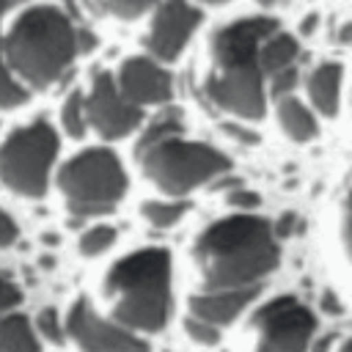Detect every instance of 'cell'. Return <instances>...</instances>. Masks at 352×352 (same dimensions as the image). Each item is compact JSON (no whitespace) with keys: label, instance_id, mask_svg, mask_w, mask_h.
<instances>
[{"label":"cell","instance_id":"obj_1","mask_svg":"<svg viewBox=\"0 0 352 352\" xmlns=\"http://www.w3.org/2000/svg\"><path fill=\"white\" fill-rule=\"evenodd\" d=\"M195 292L258 289L280 264V239L261 214H223L204 226L190 245Z\"/></svg>","mask_w":352,"mask_h":352},{"label":"cell","instance_id":"obj_14","mask_svg":"<svg viewBox=\"0 0 352 352\" xmlns=\"http://www.w3.org/2000/svg\"><path fill=\"white\" fill-rule=\"evenodd\" d=\"M341 85H344V66L338 60H319L302 74V91L308 96V107L319 118H336L341 110Z\"/></svg>","mask_w":352,"mask_h":352},{"label":"cell","instance_id":"obj_6","mask_svg":"<svg viewBox=\"0 0 352 352\" xmlns=\"http://www.w3.org/2000/svg\"><path fill=\"white\" fill-rule=\"evenodd\" d=\"M58 187L74 217H99L118 206L129 179L113 148L91 146L63 162Z\"/></svg>","mask_w":352,"mask_h":352},{"label":"cell","instance_id":"obj_34","mask_svg":"<svg viewBox=\"0 0 352 352\" xmlns=\"http://www.w3.org/2000/svg\"><path fill=\"white\" fill-rule=\"evenodd\" d=\"M322 305H324L327 314H341V305H338L336 294H324V297H322Z\"/></svg>","mask_w":352,"mask_h":352},{"label":"cell","instance_id":"obj_23","mask_svg":"<svg viewBox=\"0 0 352 352\" xmlns=\"http://www.w3.org/2000/svg\"><path fill=\"white\" fill-rule=\"evenodd\" d=\"M36 330H38L47 341H52V344H63V338H66V330H63L60 316H58L55 308L38 311V316H36Z\"/></svg>","mask_w":352,"mask_h":352},{"label":"cell","instance_id":"obj_17","mask_svg":"<svg viewBox=\"0 0 352 352\" xmlns=\"http://www.w3.org/2000/svg\"><path fill=\"white\" fill-rule=\"evenodd\" d=\"M0 352H41L28 316L22 314L0 316Z\"/></svg>","mask_w":352,"mask_h":352},{"label":"cell","instance_id":"obj_20","mask_svg":"<svg viewBox=\"0 0 352 352\" xmlns=\"http://www.w3.org/2000/svg\"><path fill=\"white\" fill-rule=\"evenodd\" d=\"M116 236H118V231L113 226L96 223V226H91V228L82 231V236H80V253L88 256V258L102 256V253H107L116 245Z\"/></svg>","mask_w":352,"mask_h":352},{"label":"cell","instance_id":"obj_11","mask_svg":"<svg viewBox=\"0 0 352 352\" xmlns=\"http://www.w3.org/2000/svg\"><path fill=\"white\" fill-rule=\"evenodd\" d=\"M85 118L104 140H121L143 124V110L118 94L110 72H96L85 94Z\"/></svg>","mask_w":352,"mask_h":352},{"label":"cell","instance_id":"obj_13","mask_svg":"<svg viewBox=\"0 0 352 352\" xmlns=\"http://www.w3.org/2000/svg\"><path fill=\"white\" fill-rule=\"evenodd\" d=\"M258 289H236V292H192L187 297V316L201 319L217 330L236 322L258 297Z\"/></svg>","mask_w":352,"mask_h":352},{"label":"cell","instance_id":"obj_30","mask_svg":"<svg viewBox=\"0 0 352 352\" xmlns=\"http://www.w3.org/2000/svg\"><path fill=\"white\" fill-rule=\"evenodd\" d=\"M333 344H336V333H324V336H314V341H311V346H308V352H336V349H333Z\"/></svg>","mask_w":352,"mask_h":352},{"label":"cell","instance_id":"obj_16","mask_svg":"<svg viewBox=\"0 0 352 352\" xmlns=\"http://www.w3.org/2000/svg\"><path fill=\"white\" fill-rule=\"evenodd\" d=\"M297 60H300V38L283 28H275L258 47V66H261L264 82L267 77L297 66Z\"/></svg>","mask_w":352,"mask_h":352},{"label":"cell","instance_id":"obj_21","mask_svg":"<svg viewBox=\"0 0 352 352\" xmlns=\"http://www.w3.org/2000/svg\"><path fill=\"white\" fill-rule=\"evenodd\" d=\"M182 330H184V336L192 341V344H198V346H217L220 341H223V330H217V327H212V324H206V322H201V319H192V316H187L184 314V319H182Z\"/></svg>","mask_w":352,"mask_h":352},{"label":"cell","instance_id":"obj_7","mask_svg":"<svg viewBox=\"0 0 352 352\" xmlns=\"http://www.w3.org/2000/svg\"><path fill=\"white\" fill-rule=\"evenodd\" d=\"M58 154V135L47 121H30L14 129L0 148V179L19 195L38 198L47 192L50 170Z\"/></svg>","mask_w":352,"mask_h":352},{"label":"cell","instance_id":"obj_26","mask_svg":"<svg viewBox=\"0 0 352 352\" xmlns=\"http://www.w3.org/2000/svg\"><path fill=\"white\" fill-rule=\"evenodd\" d=\"M94 11H102V14H110L118 19H138L151 11V3H99V6H94Z\"/></svg>","mask_w":352,"mask_h":352},{"label":"cell","instance_id":"obj_36","mask_svg":"<svg viewBox=\"0 0 352 352\" xmlns=\"http://www.w3.org/2000/svg\"><path fill=\"white\" fill-rule=\"evenodd\" d=\"M3 14H6V6H0V16H3Z\"/></svg>","mask_w":352,"mask_h":352},{"label":"cell","instance_id":"obj_35","mask_svg":"<svg viewBox=\"0 0 352 352\" xmlns=\"http://www.w3.org/2000/svg\"><path fill=\"white\" fill-rule=\"evenodd\" d=\"M336 352H352V338H346V341H341V344L336 346Z\"/></svg>","mask_w":352,"mask_h":352},{"label":"cell","instance_id":"obj_18","mask_svg":"<svg viewBox=\"0 0 352 352\" xmlns=\"http://www.w3.org/2000/svg\"><path fill=\"white\" fill-rule=\"evenodd\" d=\"M190 212V201H173V198H148L140 204V214L154 228H173L184 220Z\"/></svg>","mask_w":352,"mask_h":352},{"label":"cell","instance_id":"obj_3","mask_svg":"<svg viewBox=\"0 0 352 352\" xmlns=\"http://www.w3.org/2000/svg\"><path fill=\"white\" fill-rule=\"evenodd\" d=\"M135 160L146 182L173 201H187L190 192L209 187L231 170V160L220 148L184 138L179 107H165L146 124L135 143Z\"/></svg>","mask_w":352,"mask_h":352},{"label":"cell","instance_id":"obj_33","mask_svg":"<svg viewBox=\"0 0 352 352\" xmlns=\"http://www.w3.org/2000/svg\"><path fill=\"white\" fill-rule=\"evenodd\" d=\"M336 41H338V44H352V19L341 22V28H338V33H336Z\"/></svg>","mask_w":352,"mask_h":352},{"label":"cell","instance_id":"obj_10","mask_svg":"<svg viewBox=\"0 0 352 352\" xmlns=\"http://www.w3.org/2000/svg\"><path fill=\"white\" fill-rule=\"evenodd\" d=\"M63 330L82 352H151L143 336H135L121 324H116L113 319H104L102 314L94 311V305L85 297H80L69 308Z\"/></svg>","mask_w":352,"mask_h":352},{"label":"cell","instance_id":"obj_24","mask_svg":"<svg viewBox=\"0 0 352 352\" xmlns=\"http://www.w3.org/2000/svg\"><path fill=\"white\" fill-rule=\"evenodd\" d=\"M338 239H341V250L346 256V261L352 264V190L344 195L341 201V212H338Z\"/></svg>","mask_w":352,"mask_h":352},{"label":"cell","instance_id":"obj_31","mask_svg":"<svg viewBox=\"0 0 352 352\" xmlns=\"http://www.w3.org/2000/svg\"><path fill=\"white\" fill-rule=\"evenodd\" d=\"M94 44H96V36L88 28H80L77 25V52H91Z\"/></svg>","mask_w":352,"mask_h":352},{"label":"cell","instance_id":"obj_22","mask_svg":"<svg viewBox=\"0 0 352 352\" xmlns=\"http://www.w3.org/2000/svg\"><path fill=\"white\" fill-rule=\"evenodd\" d=\"M28 99V91L14 80V74L8 72L6 60L0 58V107H16Z\"/></svg>","mask_w":352,"mask_h":352},{"label":"cell","instance_id":"obj_29","mask_svg":"<svg viewBox=\"0 0 352 352\" xmlns=\"http://www.w3.org/2000/svg\"><path fill=\"white\" fill-rule=\"evenodd\" d=\"M19 289L11 283V280H0V311H6V308H14L16 302H19Z\"/></svg>","mask_w":352,"mask_h":352},{"label":"cell","instance_id":"obj_2","mask_svg":"<svg viewBox=\"0 0 352 352\" xmlns=\"http://www.w3.org/2000/svg\"><path fill=\"white\" fill-rule=\"evenodd\" d=\"M280 28L270 14L231 19L209 36V63L201 77V96L231 121H258L267 113V88L258 66L261 41Z\"/></svg>","mask_w":352,"mask_h":352},{"label":"cell","instance_id":"obj_28","mask_svg":"<svg viewBox=\"0 0 352 352\" xmlns=\"http://www.w3.org/2000/svg\"><path fill=\"white\" fill-rule=\"evenodd\" d=\"M14 239H16V223H14L11 214H6V212L0 209V248L11 245Z\"/></svg>","mask_w":352,"mask_h":352},{"label":"cell","instance_id":"obj_32","mask_svg":"<svg viewBox=\"0 0 352 352\" xmlns=\"http://www.w3.org/2000/svg\"><path fill=\"white\" fill-rule=\"evenodd\" d=\"M316 22H319V14H316V11L305 14L302 22H300V33H302V36H311V33L316 30Z\"/></svg>","mask_w":352,"mask_h":352},{"label":"cell","instance_id":"obj_8","mask_svg":"<svg viewBox=\"0 0 352 352\" xmlns=\"http://www.w3.org/2000/svg\"><path fill=\"white\" fill-rule=\"evenodd\" d=\"M316 327L314 308L294 294H278L261 302L248 319L253 336L250 352H308Z\"/></svg>","mask_w":352,"mask_h":352},{"label":"cell","instance_id":"obj_9","mask_svg":"<svg viewBox=\"0 0 352 352\" xmlns=\"http://www.w3.org/2000/svg\"><path fill=\"white\" fill-rule=\"evenodd\" d=\"M204 22V11L190 3H157L148 11L143 36L146 55L157 63H176Z\"/></svg>","mask_w":352,"mask_h":352},{"label":"cell","instance_id":"obj_12","mask_svg":"<svg viewBox=\"0 0 352 352\" xmlns=\"http://www.w3.org/2000/svg\"><path fill=\"white\" fill-rule=\"evenodd\" d=\"M113 80H116L118 94L138 110L165 107L173 99V74L168 72V66L151 60L148 55L124 58Z\"/></svg>","mask_w":352,"mask_h":352},{"label":"cell","instance_id":"obj_25","mask_svg":"<svg viewBox=\"0 0 352 352\" xmlns=\"http://www.w3.org/2000/svg\"><path fill=\"white\" fill-rule=\"evenodd\" d=\"M226 201H228V206L234 209V212H239V214H256V209H258V204H261V198H258V192L256 190H250V187H236V190H231V192H226Z\"/></svg>","mask_w":352,"mask_h":352},{"label":"cell","instance_id":"obj_27","mask_svg":"<svg viewBox=\"0 0 352 352\" xmlns=\"http://www.w3.org/2000/svg\"><path fill=\"white\" fill-rule=\"evenodd\" d=\"M220 129H223L231 140H236V143H242V146H256V143H258V132L250 129V126H245L242 121L226 118V121H220Z\"/></svg>","mask_w":352,"mask_h":352},{"label":"cell","instance_id":"obj_4","mask_svg":"<svg viewBox=\"0 0 352 352\" xmlns=\"http://www.w3.org/2000/svg\"><path fill=\"white\" fill-rule=\"evenodd\" d=\"M102 292L110 319L124 330L143 336L160 333L173 311V261L165 248H140L121 256L104 275Z\"/></svg>","mask_w":352,"mask_h":352},{"label":"cell","instance_id":"obj_19","mask_svg":"<svg viewBox=\"0 0 352 352\" xmlns=\"http://www.w3.org/2000/svg\"><path fill=\"white\" fill-rule=\"evenodd\" d=\"M60 124H63V132L72 135V138H82V135H85V129H88V118H85V94L72 91V94L63 99Z\"/></svg>","mask_w":352,"mask_h":352},{"label":"cell","instance_id":"obj_5","mask_svg":"<svg viewBox=\"0 0 352 352\" xmlns=\"http://www.w3.org/2000/svg\"><path fill=\"white\" fill-rule=\"evenodd\" d=\"M77 55V25L63 8L33 6L16 16L6 38V58L33 88L58 82Z\"/></svg>","mask_w":352,"mask_h":352},{"label":"cell","instance_id":"obj_15","mask_svg":"<svg viewBox=\"0 0 352 352\" xmlns=\"http://www.w3.org/2000/svg\"><path fill=\"white\" fill-rule=\"evenodd\" d=\"M275 121H278V129L292 143H311L319 135V118L294 94L275 99Z\"/></svg>","mask_w":352,"mask_h":352}]
</instances>
